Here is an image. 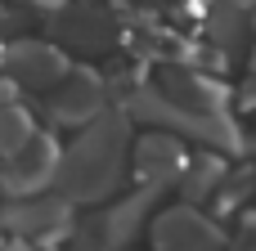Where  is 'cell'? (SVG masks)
<instances>
[{
  "mask_svg": "<svg viewBox=\"0 0 256 251\" xmlns=\"http://www.w3.org/2000/svg\"><path fill=\"white\" fill-rule=\"evenodd\" d=\"M202 45L216 49L220 63H252V49H256V18L248 9H234V4H220L212 0L207 18H202Z\"/></svg>",
  "mask_w": 256,
  "mask_h": 251,
  "instance_id": "obj_10",
  "label": "cell"
},
{
  "mask_svg": "<svg viewBox=\"0 0 256 251\" xmlns=\"http://www.w3.org/2000/svg\"><path fill=\"white\" fill-rule=\"evenodd\" d=\"M189 157H194V148L180 135H171V130H140L135 148H130V189L166 198L180 184Z\"/></svg>",
  "mask_w": 256,
  "mask_h": 251,
  "instance_id": "obj_8",
  "label": "cell"
},
{
  "mask_svg": "<svg viewBox=\"0 0 256 251\" xmlns=\"http://www.w3.org/2000/svg\"><path fill=\"white\" fill-rule=\"evenodd\" d=\"M4 251H36V247H32V243H18V238H9V243H4Z\"/></svg>",
  "mask_w": 256,
  "mask_h": 251,
  "instance_id": "obj_15",
  "label": "cell"
},
{
  "mask_svg": "<svg viewBox=\"0 0 256 251\" xmlns=\"http://www.w3.org/2000/svg\"><path fill=\"white\" fill-rule=\"evenodd\" d=\"M230 171H234V157H225V153H216V148H194V157H189V166H184V175H180V184H176V202H189V207H212V198L220 193V184L230 180Z\"/></svg>",
  "mask_w": 256,
  "mask_h": 251,
  "instance_id": "obj_11",
  "label": "cell"
},
{
  "mask_svg": "<svg viewBox=\"0 0 256 251\" xmlns=\"http://www.w3.org/2000/svg\"><path fill=\"white\" fill-rule=\"evenodd\" d=\"M72 67H76L72 54L58 40H50V36H18V40L0 45V76H9L22 94L50 99L68 81Z\"/></svg>",
  "mask_w": 256,
  "mask_h": 251,
  "instance_id": "obj_6",
  "label": "cell"
},
{
  "mask_svg": "<svg viewBox=\"0 0 256 251\" xmlns=\"http://www.w3.org/2000/svg\"><path fill=\"white\" fill-rule=\"evenodd\" d=\"M148 247L153 251H230V229L202 207L166 202L148 225Z\"/></svg>",
  "mask_w": 256,
  "mask_h": 251,
  "instance_id": "obj_7",
  "label": "cell"
},
{
  "mask_svg": "<svg viewBox=\"0 0 256 251\" xmlns=\"http://www.w3.org/2000/svg\"><path fill=\"white\" fill-rule=\"evenodd\" d=\"M153 90L184 117H198V121H225L234 117V90L225 81H216L207 67H194V63H162L153 67Z\"/></svg>",
  "mask_w": 256,
  "mask_h": 251,
  "instance_id": "obj_4",
  "label": "cell"
},
{
  "mask_svg": "<svg viewBox=\"0 0 256 251\" xmlns=\"http://www.w3.org/2000/svg\"><path fill=\"white\" fill-rule=\"evenodd\" d=\"M130 148H135V126L126 112L112 108L108 117L72 135V144L63 148V171L54 193H63L76 211L117 202L130 189Z\"/></svg>",
  "mask_w": 256,
  "mask_h": 251,
  "instance_id": "obj_1",
  "label": "cell"
},
{
  "mask_svg": "<svg viewBox=\"0 0 256 251\" xmlns=\"http://www.w3.org/2000/svg\"><path fill=\"white\" fill-rule=\"evenodd\" d=\"M63 148L68 144L50 126H40L22 148L0 157V202H22V198L54 193L58 171H63Z\"/></svg>",
  "mask_w": 256,
  "mask_h": 251,
  "instance_id": "obj_3",
  "label": "cell"
},
{
  "mask_svg": "<svg viewBox=\"0 0 256 251\" xmlns=\"http://www.w3.org/2000/svg\"><path fill=\"white\" fill-rule=\"evenodd\" d=\"M230 251H256V211H248V216L234 225V234H230Z\"/></svg>",
  "mask_w": 256,
  "mask_h": 251,
  "instance_id": "obj_12",
  "label": "cell"
},
{
  "mask_svg": "<svg viewBox=\"0 0 256 251\" xmlns=\"http://www.w3.org/2000/svg\"><path fill=\"white\" fill-rule=\"evenodd\" d=\"M14 4H27V9H36V13H45V18H50V13H54V9H63L68 0H14Z\"/></svg>",
  "mask_w": 256,
  "mask_h": 251,
  "instance_id": "obj_13",
  "label": "cell"
},
{
  "mask_svg": "<svg viewBox=\"0 0 256 251\" xmlns=\"http://www.w3.org/2000/svg\"><path fill=\"white\" fill-rule=\"evenodd\" d=\"M76 207L63 193H40V198H22V202H0V229L4 238L32 243L36 251H54L72 243L76 229Z\"/></svg>",
  "mask_w": 256,
  "mask_h": 251,
  "instance_id": "obj_5",
  "label": "cell"
},
{
  "mask_svg": "<svg viewBox=\"0 0 256 251\" xmlns=\"http://www.w3.org/2000/svg\"><path fill=\"white\" fill-rule=\"evenodd\" d=\"M112 112V99H108V81L104 72H94L90 63H76L68 72V81L45 99V117H50V130L63 126V130H86L94 126L99 117Z\"/></svg>",
  "mask_w": 256,
  "mask_h": 251,
  "instance_id": "obj_9",
  "label": "cell"
},
{
  "mask_svg": "<svg viewBox=\"0 0 256 251\" xmlns=\"http://www.w3.org/2000/svg\"><path fill=\"white\" fill-rule=\"evenodd\" d=\"M45 31L81 58H108L126 45V9L104 0H68L45 18Z\"/></svg>",
  "mask_w": 256,
  "mask_h": 251,
  "instance_id": "obj_2",
  "label": "cell"
},
{
  "mask_svg": "<svg viewBox=\"0 0 256 251\" xmlns=\"http://www.w3.org/2000/svg\"><path fill=\"white\" fill-rule=\"evenodd\" d=\"M220 4H234V9H248V13H256V0H220Z\"/></svg>",
  "mask_w": 256,
  "mask_h": 251,
  "instance_id": "obj_14",
  "label": "cell"
}]
</instances>
